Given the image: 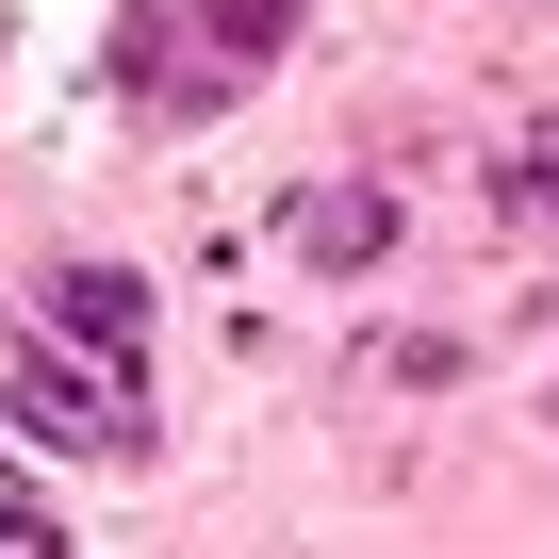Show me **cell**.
I'll list each match as a JSON object with an SVG mask.
<instances>
[{
	"label": "cell",
	"instance_id": "1",
	"mask_svg": "<svg viewBox=\"0 0 559 559\" xmlns=\"http://www.w3.org/2000/svg\"><path fill=\"white\" fill-rule=\"evenodd\" d=\"M0 395H17V428H34V444H67V461H132V444H148V412H132L83 346H50V330H17Z\"/></svg>",
	"mask_w": 559,
	"mask_h": 559
},
{
	"label": "cell",
	"instance_id": "2",
	"mask_svg": "<svg viewBox=\"0 0 559 559\" xmlns=\"http://www.w3.org/2000/svg\"><path fill=\"white\" fill-rule=\"evenodd\" d=\"M50 346H83L99 379H148V280L132 263H50Z\"/></svg>",
	"mask_w": 559,
	"mask_h": 559
},
{
	"label": "cell",
	"instance_id": "3",
	"mask_svg": "<svg viewBox=\"0 0 559 559\" xmlns=\"http://www.w3.org/2000/svg\"><path fill=\"white\" fill-rule=\"evenodd\" d=\"M297 247H313V263H379V247H395V214H379L362 181H330V198L297 214Z\"/></svg>",
	"mask_w": 559,
	"mask_h": 559
},
{
	"label": "cell",
	"instance_id": "4",
	"mask_svg": "<svg viewBox=\"0 0 559 559\" xmlns=\"http://www.w3.org/2000/svg\"><path fill=\"white\" fill-rule=\"evenodd\" d=\"M510 214H543V230H559V132H543V148H510Z\"/></svg>",
	"mask_w": 559,
	"mask_h": 559
}]
</instances>
